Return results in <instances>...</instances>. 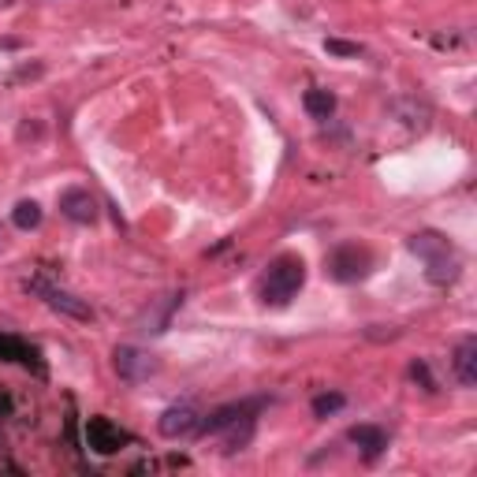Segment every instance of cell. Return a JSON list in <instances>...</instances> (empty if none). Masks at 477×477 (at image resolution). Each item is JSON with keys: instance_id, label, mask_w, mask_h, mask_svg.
I'll list each match as a JSON object with an SVG mask.
<instances>
[{"instance_id": "d6986e66", "label": "cell", "mask_w": 477, "mask_h": 477, "mask_svg": "<svg viewBox=\"0 0 477 477\" xmlns=\"http://www.w3.org/2000/svg\"><path fill=\"white\" fill-rule=\"evenodd\" d=\"M411 377H414V384H421L429 395L441 391V388H436V377H432V370H429L425 358H414V362H411Z\"/></svg>"}, {"instance_id": "3957f363", "label": "cell", "mask_w": 477, "mask_h": 477, "mask_svg": "<svg viewBox=\"0 0 477 477\" xmlns=\"http://www.w3.org/2000/svg\"><path fill=\"white\" fill-rule=\"evenodd\" d=\"M373 269V254L366 247H358V243H340L329 258H325V272L332 276L336 284H358V280H366Z\"/></svg>"}, {"instance_id": "e0dca14e", "label": "cell", "mask_w": 477, "mask_h": 477, "mask_svg": "<svg viewBox=\"0 0 477 477\" xmlns=\"http://www.w3.org/2000/svg\"><path fill=\"white\" fill-rule=\"evenodd\" d=\"M12 224L19 231H34V228H42V206L34 202V198H23V202L12 209Z\"/></svg>"}, {"instance_id": "6da1fadb", "label": "cell", "mask_w": 477, "mask_h": 477, "mask_svg": "<svg viewBox=\"0 0 477 477\" xmlns=\"http://www.w3.org/2000/svg\"><path fill=\"white\" fill-rule=\"evenodd\" d=\"M407 250L425 261V280L432 288H452L462 276V258L452 238L441 231H414L407 238Z\"/></svg>"}, {"instance_id": "30bf717a", "label": "cell", "mask_w": 477, "mask_h": 477, "mask_svg": "<svg viewBox=\"0 0 477 477\" xmlns=\"http://www.w3.org/2000/svg\"><path fill=\"white\" fill-rule=\"evenodd\" d=\"M0 362H15V366H23V370H34L37 377L49 373L42 350H37L30 340L15 336V332H0Z\"/></svg>"}, {"instance_id": "8992f818", "label": "cell", "mask_w": 477, "mask_h": 477, "mask_svg": "<svg viewBox=\"0 0 477 477\" xmlns=\"http://www.w3.org/2000/svg\"><path fill=\"white\" fill-rule=\"evenodd\" d=\"M83 436H86V448L97 452V455H116V452H124V448L131 444V432L119 429V425H116L112 418H105V414L86 418Z\"/></svg>"}, {"instance_id": "5bb4252c", "label": "cell", "mask_w": 477, "mask_h": 477, "mask_svg": "<svg viewBox=\"0 0 477 477\" xmlns=\"http://www.w3.org/2000/svg\"><path fill=\"white\" fill-rule=\"evenodd\" d=\"M183 306V291H172V295H165V306H157L153 310V317L146 313V321H142V332H149V336H161L168 325H172V313Z\"/></svg>"}, {"instance_id": "52a82bcc", "label": "cell", "mask_w": 477, "mask_h": 477, "mask_svg": "<svg viewBox=\"0 0 477 477\" xmlns=\"http://www.w3.org/2000/svg\"><path fill=\"white\" fill-rule=\"evenodd\" d=\"M265 407H269L265 395H254V400H238V403H224V407H217V411H209V414L202 418L198 432H202V436H217V432H224V429H228V425H235V421H243V418H258Z\"/></svg>"}, {"instance_id": "8fae6325", "label": "cell", "mask_w": 477, "mask_h": 477, "mask_svg": "<svg viewBox=\"0 0 477 477\" xmlns=\"http://www.w3.org/2000/svg\"><path fill=\"white\" fill-rule=\"evenodd\" d=\"M347 441H350L358 452H362V459H366V462H377V459L388 452V432H384L381 425H370V421H362V425H350Z\"/></svg>"}, {"instance_id": "ba28073f", "label": "cell", "mask_w": 477, "mask_h": 477, "mask_svg": "<svg viewBox=\"0 0 477 477\" xmlns=\"http://www.w3.org/2000/svg\"><path fill=\"white\" fill-rule=\"evenodd\" d=\"M60 217L78 224V228H94L101 209H97V198L90 194V187H67L60 190Z\"/></svg>"}, {"instance_id": "ffe728a7", "label": "cell", "mask_w": 477, "mask_h": 477, "mask_svg": "<svg viewBox=\"0 0 477 477\" xmlns=\"http://www.w3.org/2000/svg\"><path fill=\"white\" fill-rule=\"evenodd\" d=\"M325 49L332 56H362V46H358V42H343V37H329Z\"/></svg>"}, {"instance_id": "277c9868", "label": "cell", "mask_w": 477, "mask_h": 477, "mask_svg": "<svg viewBox=\"0 0 477 477\" xmlns=\"http://www.w3.org/2000/svg\"><path fill=\"white\" fill-rule=\"evenodd\" d=\"M26 291H34L37 299H42L49 310H56V313H64V317H71V321H94V306L86 302V299H78V295H71V291H64V288H56V284H49V280H42V276H34V280H26Z\"/></svg>"}, {"instance_id": "9a60e30c", "label": "cell", "mask_w": 477, "mask_h": 477, "mask_svg": "<svg viewBox=\"0 0 477 477\" xmlns=\"http://www.w3.org/2000/svg\"><path fill=\"white\" fill-rule=\"evenodd\" d=\"M302 108H306L313 119H332V112H336V94H332V90H306V94H302Z\"/></svg>"}, {"instance_id": "7c38bea8", "label": "cell", "mask_w": 477, "mask_h": 477, "mask_svg": "<svg viewBox=\"0 0 477 477\" xmlns=\"http://www.w3.org/2000/svg\"><path fill=\"white\" fill-rule=\"evenodd\" d=\"M452 373L462 388H473L477 384V340L473 336H462L452 350Z\"/></svg>"}, {"instance_id": "9c48e42d", "label": "cell", "mask_w": 477, "mask_h": 477, "mask_svg": "<svg viewBox=\"0 0 477 477\" xmlns=\"http://www.w3.org/2000/svg\"><path fill=\"white\" fill-rule=\"evenodd\" d=\"M198 425H202V414H198L194 403H172L161 418H157V432L165 441H187V436H198Z\"/></svg>"}, {"instance_id": "4fadbf2b", "label": "cell", "mask_w": 477, "mask_h": 477, "mask_svg": "<svg viewBox=\"0 0 477 477\" xmlns=\"http://www.w3.org/2000/svg\"><path fill=\"white\" fill-rule=\"evenodd\" d=\"M391 112L400 116L407 127H418V131H425L429 119H432L429 101H418V97H400V101H391Z\"/></svg>"}, {"instance_id": "5b68a950", "label": "cell", "mask_w": 477, "mask_h": 477, "mask_svg": "<svg viewBox=\"0 0 477 477\" xmlns=\"http://www.w3.org/2000/svg\"><path fill=\"white\" fill-rule=\"evenodd\" d=\"M112 370H116V377L124 381V384H142V381H149V377L161 373V362H157L149 350L124 343V347L112 350Z\"/></svg>"}, {"instance_id": "2e32d148", "label": "cell", "mask_w": 477, "mask_h": 477, "mask_svg": "<svg viewBox=\"0 0 477 477\" xmlns=\"http://www.w3.org/2000/svg\"><path fill=\"white\" fill-rule=\"evenodd\" d=\"M254 421L258 418H243V421H235V425H228L224 432V452H243L250 441H254Z\"/></svg>"}, {"instance_id": "ac0fdd59", "label": "cell", "mask_w": 477, "mask_h": 477, "mask_svg": "<svg viewBox=\"0 0 477 477\" xmlns=\"http://www.w3.org/2000/svg\"><path fill=\"white\" fill-rule=\"evenodd\" d=\"M343 407H347V395L343 391H321V395H313V403H310L313 418H332Z\"/></svg>"}, {"instance_id": "44dd1931", "label": "cell", "mask_w": 477, "mask_h": 477, "mask_svg": "<svg viewBox=\"0 0 477 477\" xmlns=\"http://www.w3.org/2000/svg\"><path fill=\"white\" fill-rule=\"evenodd\" d=\"M12 414V400H8V395H0V418H8Z\"/></svg>"}, {"instance_id": "7a4b0ae2", "label": "cell", "mask_w": 477, "mask_h": 477, "mask_svg": "<svg viewBox=\"0 0 477 477\" xmlns=\"http://www.w3.org/2000/svg\"><path fill=\"white\" fill-rule=\"evenodd\" d=\"M306 284V261L299 254H280V258H272L261 272V284H258V295L265 306L272 310H284L291 306V299L302 291Z\"/></svg>"}]
</instances>
